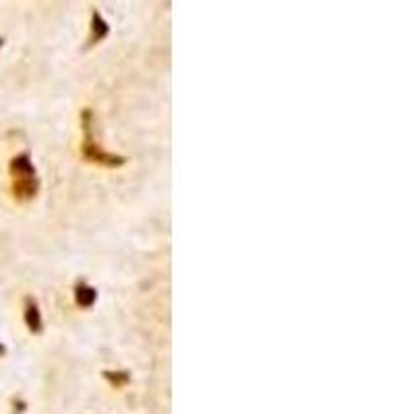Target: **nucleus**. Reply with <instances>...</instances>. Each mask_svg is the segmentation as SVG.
<instances>
[{
	"mask_svg": "<svg viewBox=\"0 0 414 414\" xmlns=\"http://www.w3.org/2000/svg\"><path fill=\"white\" fill-rule=\"evenodd\" d=\"M0 48H3V39H0Z\"/></svg>",
	"mask_w": 414,
	"mask_h": 414,
	"instance_id": "7",
	"label": "nucleus"
},
{
	"mask_svg": "<svg viewBox=\"0 0 414 414\" xmlns=\"http://www.w3.org/2000/svg\"><path fill=\"white\" fill-rule=\"evenodd\" d=\"M0 354H5V346L3 344H0Z\"/></svg>",
	"mask_w": 414,
	"mask_h": 414,
	"instance_id": "6",
	"label": "nucleus"
},
{
	"mask_svg": "<svg viewBox=\"0 0 414 414\" xmlns=\"http://www.w3.org/2000/svg\"><path fill=\"white\" fill-rule=\"evenodd\" d=\"M108 23L104 21V17L96 11L94 15H91V35H89V46H94V43H98V41H102L106 35H108Z\"/></svg>",
	"mask_w": 414,
	"mask_h": 414,
	"instance_id": "5",
	"label": "nucleus"
},
{
	"mask_svg": "<svg viewBox=\"0 0 414 414\" xmlns=\"http://www.w3.org/2000/svg\"><path fill=\"white\" fill-rule=\"evenodd\" d=\"M89 118H91L89 112L83 114V133H85V137H83V147H81V149H83V156H85L87 160L96 162V164H102V166H110V168L122 166V164H124V158L114 156V154H108V151H104V149L94 141V133H91V122H89Z\"/></svg>",
	"mask_w": 414,
	"mask_h": 414,
	"instance_id": "1",
	"label": "nucleus"
},
{
	"mask_svg": "<svg viewBox=\"0 0 414 414\" xmlns=\"http://www.w3.org/2000/svg\"><path fill=\"white\" fill-rule=\"evenodd\" d=\"M11 172L15 180H29V178H37L35 176V168L29 160V154H19L13 158L11 162Z\"/></svg>",
	"mask_w": 414,
	"mask_h": 414,
	"instance_id": "2",
	"label": "nucleus"
},
{
	"mask_svg": "<svg viewBox=\"0 0 414 414\" xmlns=\"http://www.w3.org/2000/svg\"><path fill=\"white\" fill-rule=\"evenodd\" d=\"M98 298V292L94 286L89 284H85V282H79V284L75 286V302L79 304V307H91V304L96 302Z\"/></svg>",
	"mask_w": 414,
	"mask_h": 414,
	"instance_id": "4",
	"label": "nucleus"
},
{
	"mask_svg": "<svg viewBox=\"0 0 414 414\" xmlns=\"http://www.w3.org/2000/svg\"><path fill=\"white\" fill-rule=\"evenodd\" d=\"M25 323L31 334H41L43 330V319H41V313H39V307L33 298H27L25 300Z\"/></svg>",
	"mask_w": 414,
	"mask_h": 414,
	"instance_id": "3",
	"label": "nucleus"
}]
</instances>
